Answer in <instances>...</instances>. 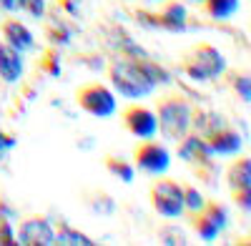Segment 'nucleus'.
Segmentation results:
<instances>
[{"mask_svg": "<svg viewBox=\"0 0 251 246\" xmlns=\"http://www.w3.org/2000/svg\"><path fill=\"white\" fill-rule=\"evenodd\" d=\"M108 80L123 98H146L156 88L141 68V58H113L108 66Z\"/></svg>", "mask_w": 251, "mask_h": 246, "instance_id": "nucleus-1", "label": "nucleus"}, {"mask_svg": "<svg viewBox=\"0 0 251 246\" xmlns=\"http://www.w3.org/2000/svg\"><path fill=\"white\" fill-rule=\"evenodd\" d=\"M156 123L158 131L169 138V141H178L191 131V103L181 96V93H166L158 98L156 103Z\"/></svg>", "mask_w": 251, "mask_h": 246, "instance_id": "nucleus-2", "label": "nucleus"}, {"mask_svg": "<svg viewBox=\"0 0 251 246\" xmlns=\"http://www.w3.org/2000/svg\"><path fill=\"white\" fill-rule=\"evenodd\" d=\"M181 73L196 83H208L226 73V58L211 43H199L181 58Z\"/></svg>", "mask_w": 251, "mask_h": 246, "instance_id": "nucleus-3", "label": "nucleus"}, {"mask_svg": "<svg viewBox=\"0 0 251 246\" xmlns=\"http://www.w3.org/2000/svg\"><path fill=\"white\" fill-rule=\"evenodd\" d=\"M178 158L191 163L196 169V176H201L206 183L216 181V163H214V153L208 148V143L203 136L188 131L183 138H178Z\"/></svg>", "mask_w": 251, "mask_h": 246, "instance_id": "nucleus-4", "label": "nucleus"}, {"mask_svg": "<svg viewBox=\"0 0 251 246\" xmlns=\"http://www.w3.org/2000/svg\"><path fill=\"white\" fill-rule=\"evenodd\" d=\"M151 206L166 219H178L183 211V186L174 178H161L151 186Z\"/></svg>", "mask_w": 251, "mask_h": 246, "instance_id": "nucleus-5", "label": "nucleus"}, {"mask_svg": "<svg viewBox=\"0 0 251 246\" xmlns=\"http://www.w3.org/2000/svg\"><path fill=\"white\" fill-rule=\"evenodd\" d=\"M75 103L96 118H111L116 113V96L103 83H86L75 91Z\"/></svg>", "mask_w": 251, "mask_h": 246, "instance_id": "nucleus-6", "label": "nucleus"}, {"mask_svg": "<svg viewBox=\"0 0 251 246\" xmlns=\"http://www.w3.org/2000/svg\"><path fill=\"white\" fill-rule=\"evenodd\" d=\"M133 163H136L138 171L158 176L163 171H169L171 153H169V148H166L163 143H158L153 138H143L138 146L133 148Z\"/></svg>", "mask_w": 251, "mask_h": 246, "instance_id": "nucleus-7", "label": "nucleus"}, {"mask_svg": "<svg viewBox=\"0 0 251 246\" xmlns=\"http://www.w3.org/2000/svg\"><path fill=\"white\" fill-rule=\"evenodd\" d=\"M55 229L46 216H28L15 229V241L25 246H53Z\"/></svg>", "mask_w": 251, "mask_h": 246, "instance_id": "nucleus-8", "label": "nucleus"}, {"mask_svg": "<svg viewBox=\"0 0 251 246\" xmlns=\"http://www.w3.org/2000/svg\"><path fill=\"white\" fill-rule=\"evenodd\" d=\"M123 126L126 131H128L131 136L136 138H153L158 133V123H156V113L151 108H146V106H128L123 113Z\"/></svg>", "mask_w": 251, "mask_h": 246, "instance_id": "nucleus-9", "label": "nucleus"}, {"mask_svg": "<svg viewBox=\"0 0 251 246\" xmlns=\"http://www.w3.org/2000/svg\"><path fill=\"white\" fill-rule=\"evenodd\" d=\"M206 143L211 148L214 156H236L244 148V138L239 131H234L231 126H221L214 133L206 136Z\"/></svg>", "mask_w": 251, "mask_h": 246, "instance_id": "nucleus-10", "label": "nucleus"}, {"mask_svg": "<svg viewBox=\"0 0 251 246\" xmlns=\"http://www.w3.org/2000/svg\"><path fill=\"white\" fill-rule=\"evenodd\" d=\"M0 30H3L5 43L13 46V48L20 50V53L35 48V35H33V30H30L25 23H20L18 18H5L3 25H0Z\"/></svg>", "mask_w": 251, "mask_h": 246, "instance_id": "nucleus-11", "label": "nucleus"}, {"mask_svg": "<svg viewBox=\"0 0 251 246\" xmlns=\"http://www.w3.org/2000/svg\"><path fill=\"white\" fill-rule=\"evenodd\" d=\"M156 20H158V28H163V30L183 33L186 23H188V10L181 0H169V3L163 5V10L156 13Z\"/></svg>", "mask_w": 251, "mask_h": 246, "instance_id": "nucleus-12", "label": "nucleus"}, {"mask_svg": "<svg viewBox=\"0 0 251 246\" xmlns=\"http://www.w3.org/2000/svg\"><path fill=\"white\" fill-rule=\"evenodd\" d=\"M23 55L8 43H0V78L5 83H18L23 78Z\"/></svg>", "mask_w": 251, "mask_h": 246, "instance_id": "nucleus-13", "label": "nucleus"}, {"mask_svg": "<svg viewBox=\"0 0 251 246\" xmlns=\"http://www.w3.org/2000/svg\"><path fill=\"white\" fill-rule=\"evenodd\" d=\"M108 43H111V48H116L126 58H146V48L138 46L123 28H111L108 30Z\"/></svg>", "mask_w": 251, "mask_h": 246, "instance_id": "nucleus-14", "label": "nucleus"}, {"mask_svg": "<svg viewBox=\"0 0 251 246\" xmlns=\"http://www.w3.org/2000/svg\"><path fill=\"white\" fill-rule=\"evenodd\" d=\"M226 181L231 189H251V158L249 156L236 158L226 171Z\"/></svg>", "mask_w": 251, "mask_h": 246, "instance_id": "nucleus-15", "label": "nucleus"}, {"mask_svg": "<svg viewBox=\"0 0 251 246\" xmlns=\"http://www.w3.org/2000/svg\"><path fill=\"white\" fill-rule=\"evenodd\" d=\"M221 126H226V121L216 111H194L191 113V128H194V133H199L203 138Z\"/></svg>", "mask_w": 251, "mask_h": 246, "instance_id": "nucleus-16", "label": "nucleus"}, {"mask_svg": "<svg viewBox=\"0 0 251 246\" xmlns=\"http://www.w3.org/2000/svg\"><path fill=\"white\" fill-rule=\"evenodd\" d=\"M188 216H191V226H194V231L199 234L201 241H216V239H219L221 229L216 226V221L208 216V214H203V211L199 209V211L188 214Z\"/></svg>", "mask_w": 251, "mask_h": 246, "instance_id": "nucleus-17", "label": "nucleus"}, {"mask_svg": "<svg viewBox=\"0 0 251 246\" xmlns=\"http://www.w3.org/2000/svg\"><path fill=\"white\" fill-rule=\"evenodd\" d=\"M103 166H106V171L113 176V178H118L121 183H131L133 178H136V171H133V166L126 158H121V156H116V153H108L106 158H103Z\"/></svg>", "mask_w": 251, "mask_h": 246, "instance_id": "nucleus-18", "label": "nucleus"}, {"mask_svg": "<svg viewBox=\"0 0 251 246\" xmlns=\"http://www.w3.org/2000/svg\"><path fill=\"white\" fill-rule=\"evenodd\" d=\"M53 244H55V246H93V239L86 236L83 231H78V229H73V226L60 223V226L55 229Z\"/></svg>", "mask_w": 251, "mask_h": 246, "instance_id": "nucleus-19", "label": "nucleus"}, {"mask_svg": "<svg viewBox=\"0 0 251 246\" xmlns=\"http://www.w3.org/2000/svg\"><path fill=\"white\" fill-rule=\"evenodd\" d=\"M203 13L214 20H226L239 10V0H201Z\"/></svg>", "mask_w": 251, "mask_h": 246, "instance_id": "nucleus-20", "label": "nucleus"}, {"mask_svg": "<svg viewBox=\"0 0 251 246\" xmlns=\"http://www.w3.org/2000/svg\"><path fill=\"white\" fill-rule=\"evenodd\" d=\"M46 38L50 40L53 46H71V40H73V28L71 25H66L63 20H50L48 23V28H46Z\"/></svg>", "mask_w": 251, "mask_h": 246, "instance_id": "nucleus-21", "label": "nucleus"}, {"mask_svg": "<svg viewBox=\"0 0 251 246\" xmlns=\"http://www.w3.org/2000/svg\"><path fill=\"white\" fill-rule=\"evenodd\" d=\"M13 219H15L13 209H8L5 203L0 201V244H5V246L18 244V241H15V226H13Z\"/></svg>", "mask_w": 251, "mask_h": 246, "instance_id": "nucleus-22", "label": "nucleus"}, {"mask_svg": "<svg viewBox=\"0 0 251 246\" xmlns=\"http://www.w3.org/2000/svg\"><path fill=\"white\" fill-rule=\"evenodd\" d=\"M141 68L146 71V75H149V80H151L153 86H169V83H171L169 71H166L161 63H156V60H151L149 55L141 58Z\"/></svg>", "mask_w": 251, "mask_h": 246, "instance_id": "nucleus-23", "label": "nucleus"}, {"mask_svg": "<svg viewBox=\"0 0 251 246\" xmlns=\"http://www.w3.org/2000/svg\"><path fill=\"white\" fill-rule=\"evenodd\" d=\"M228 78H231L234 93L244 100V103H249V100H251V75L249 73H231Z\"/></svg>", "mask_w": 251, "mask_h": 246, "instance_id": "nucleus-24", "label": "nucleus"}, {"mask_svg": "<svg viewBox=\"0 0 251 246\" xmlns=\"http://www.w3.org/2000/svg\"><path fill=\"white\" fill-rule=\"evenodd\" d=\"M40 71H46L50 78L60 75V53L55 48H48L43 55H40Z\"/></svg>", "mask_w": 251, "mask_h": 246, "instance_id": "nucleus-25", "label": "nucleus"}, {"mask_svg": "<svg viewBox=\"0 0 251 246\" xmlns=\"http://www.w3.org/2000/svg\"><path fill=\"white\" fill-rule=\"evenodd\" d=\"M203 196H201V191L199 189H194V186H183V211H188V214H194V211H199L201 206H203Z\"/></svg>", "mask_w": 251, "mask_h": 246, "instance_id": "nucleus-26", "label": "nucleus"}, {"mask_svg": "<svg viewBox=\"0 0 251 246\" xmlns=\"http://www.w3.org/2000/svg\"><path fill=\"white\" fill-rule=\"evenodd\" d=\"M136 23L146 30H158V20H156V10H133Z\"/></svg>", "mask_w": 251, "mask_h": 246, "instance_id": "nucleus-27", "label": "nucleus"}, {"mask_svg": "<svg viewBox=\"0 0 251 246\" xmlns=\"http://www.w3.org/2000/svg\"><path fill=\"white\" fill-rule=\"evenodd\" d=\"M158 241L161 244H186V236L178 226H163L158 231Z\"/></svg>", "mask_w": 251, "mask_h": 246, "instance_id": "nucleus-28", "label": "nucleus"}, {"mask_svg": "<svg viewBox=\"0 0 251 246\" xmlns=\"http://www.w3.org/2000/svg\"><path fill=\"white\" fill-rule=\"evenodd\" d=\"M231 198L241 211H251V189H231Z\"/></svg>", "mask_w": 251, "mask_h": 246, "instance_id": "nucleus-29", "label": "nucleus"}, {"mask_svg": "<svg viewBox=\"0 0 251 246\" xmlns=\"http://www.w3.org/2000/svg\"><path fill=\"white\" fill-rule=\"evenodd\" d=\"M23 10H28V15L33 18H46V0H25L23 3Z\"/></svg>", "mask_w": 251, "mask_h": 246, "instance_id": "nucleus-30", "label": "nucleus"}, {"mask_svg": "<svg viewBox=\"0 0 251 246\" xmlns=\"http://www.w3.org/2000/svg\"><path fill=\"white\" fill-rule=\"evenodd\" d=\"M15 146H18V138L10 136V133H5V131H0V161H3Z\"/></svg>", "mask_w": 251, "mask_h": 246, "instance_id": "nucleus-31", "label": "nucleus"}, {"mask_svg": "<svg viewBox=\"0 0 251 246\" xmlns=\"http://www.w3.org/2000/svg\"><path fill=\"white\" fill-rule=\"evenodd\" d=\"M58 3L68 15H80V0H58Z\"/></svg>", "mask_w": 251, "mask_h": 246, "instance_id": "nucleus-32", "label": "nucleus"}, {"mask_svg": "<svg viewBox=\"0 0 251 246\" xmlns=\"http://www.w3.org/2000/svg\"><path fill=\"white\" fill-rule=\"evenodd\" d=\"M23 3L25 0H0V8L8 13H18V10H23Z\"/></svg>", "mask_w": 251, "mask_h": 246, "instance_id": "nucleus-33", "label": "nucleus"}, {"mask_svg": "<svg viewBox=\"0 0 251 246\" xmlns=\"http://www.w3.org/2000/svg\"><path fill=\"white\" fill-rule=\"evenodd\" d=\"M191 3H201V0H191Z\"/></svg>", "mask_w": 251, "mask_h": 246, "instance_id": "nucleus-34", "label": "nucleus"}, {"mask_svg": "<svg viewBox=\"0 0 251 246\" xmlns=\"http://www.w3.org/2000/svg\"><path fill=\"white\" fill-rule=\"evenodd\" d=\"M149 3H156V0H149Z\"/></svg>", "mask_w": 251, "mask_h": 246, "instance_id": "nucleus-35", "label": "nucleus"}]
</instances>
